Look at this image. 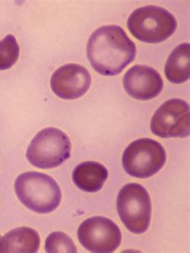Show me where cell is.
I'll list each match as a JSON object with an SVG mask.
<instances>
[{
    "label": "cell",
    "instance_id": "obj_1",
    "mask_svg": "<svg viewBox=\"0 0 190 253\" xmlns=\"http://www.w3.org/2000/svg\"><path fill=\"white\" fill-rule=\"evenodd\" d=\"M136 56V44L118 25L97 28L87 44V56L91 65L103 76L120 74Z\"/></svg>",
    "mask_w": 190,
    "mask_h": 253
},
{
    "label": "cell",
    "instance_id": "obj_2",
    "mask_svg": "<svg viewBox=\"0 0 190 253\" xmlns=\"http://www.w3.org/2000/svg\"><path fill=\"white\" fill-rule=\"evenodd\" d=\"M15 191L26 208L38 214L52 212L62 200L61 190L56 180L38 172L20 174L15 182Z\"/></svg>",
    "mask_w": 190,
    "mask_h": 253
},
{
    "label": "cell",
    "instance_id": "obj_3",
    "mask_svg": "<svg viewBox=\"0 0 190 253\" xmlns=\"http://www.w3.org/2000/svg\"><path fill=\"white\" fill-rule=\"evenodd\" d=\"M127 25L131 34L138 41L158 43L173 36L178 28V22L166 9L149 5L133 11Z\"/></svg>",
    "mask_w": 190,
    "mask_h": 253
},
{
    "label": "cell",
    "instance_id": "obj_4",
    "mask_svg": "<svg viewBox=\"0 0 190 253\" xmlns=\"http://www.w3.org/2000/svg\"><path fill=\"white\" fill-rule=\"evenodd\" d=\"M69 136L60 129L48 127L39 131L26 152L28 161L39 169H52L61 165L71 155Z\"/></svg>",
    "mask_w": 190,
    "mask_h": 253
},
{
    "label": "cell",
    "instance_id": "obj_5",
    "mask_svg": "<svg viewBox=\"0 0 190 253\" xmlns=\"http://www.w3.org/2000/svg\"><path fill=\"white\" fill-rule=\"evenodd\" d=\"M120 220L132 233L147 232L152 217V202L150 194L139 183H128L122 187L116 200Z\"/></svg>",
    "mask_w": 190,
    "mask_h": 253
},
{
    "label": "cell",
    "instance_id": "obj_6",
    "mask_svg": "<svg viewBox=\"0 0 190 253\" xmlns=\"http://www.w3.org/2000/svg\"><path fill=\"white\" fill-rule=\"evenodd\" d=\"M164 146L152 138H141L129 144L122 156L127 174L137 178H148L158 173L166 163Z\"/></svg>",
    "mask_w": 190,
    "mask_h": 253
},
{
    "label": "cell",
    "instance_id": "obj_7",
    "mask_svg": "<svg viewBox=\"0 0 190 253\" xmlns=\"http://www.w3.org/2000/svg\"><path fill=\"white\" fill-rule=\"evenodd\" d=\"M77 236L80 245L91 253H111L121 244L120 229L114 221L102 216H94L83 221Z\"/></svg>",
    "mask_w": 190,
    "mask_h": 253
},
{
    "label": "cell",
    "instance_id": "obj_8",
    "mask_svg": "<svg viewBox=\"0 0 190 253\" xmlns=\"http://www.w3.org/2000/svg\"><path fill=\"white\" fill-rule=\"evenodd\" d=\"M150 128L155 135L162 138L188 137L190 133V105L182 99L168 100L154 113Z\"/></svg>",
    "mask_w": 190,
    "mask_h": 253
},
{
    "label": "cell",
    "instance_id": "obj_9",
    "mask_svg": "<svg viewBox=\"0 0 190 253\" xmlns=\"http://www.w3.org/2000/svg\"><path fill=\"white\" fill-rule=\"evenodd\" d=\"M91 82L88 69L76 64H68L59 68L51 76V90L60 98L75 100L88 92Z\"/></svg>",
    "mask_w": 190,
    "mask_h": 253
},
{
    "label": "cell",
    "instance_id": "obj_10",
    "mask_svg": "<svg viewBox=\"0 0 190 253\" xmlns=\"http://www.w3.org/2000/svg\"><path fill=\"white\" fill-rule=\"evenodd\" d=\"M123 85L131 97L139 101H149L162 92L164 82L160 73L152 67L137 65L124 74Z\"/></svg>",
    "mask_w": 190,
    "mask_h": 253
},
{
    "label": "cell",
    "instance_id": "obj_11",
    "mask_svg": "<svg viewBox=\"0 0 190 253\" xmlns=\"http://www.w3.org/2000/svg\"><path fill=\"white\" fill-rule=\"evenodd\" d=\"M109 171L101 163L94 161L83 162L76 167L73 172V180L78 188L89 193L101 191L107 180Z\"/></svg>",
    "mask_w": 190,
    "mask_h": 253
},
{
    "label": "cell",
    "instance_id": "obj_12",
    "mask_svg": "<svg viewBox=\"0 0 190 253\" xmlns=\"http://www.w3.org/2000/svg\"><path fill=\"white\" fill-rule=\"evenodd\" d=\"M40 245L38 232L31 227H20L11 230L0 243L2 253H36Z\"/></svg>",
    "mask_w": 190,
    "mask_h": 253
},
{
    "label": "cell",
    "instance_id": "obj_13",
    "mask_svg": "<svg viewBox=\"0 0 190 253\" xmlns=\"http://www.w3.org/2000/svg\"><path fill=\"white\" fill-rule=\"evenodd\" d=\"M190 44L177 46L167 60L165 67L167 79L173 84H182L190 79Z\"/></svg>",
    "mask_w": 190,
    "mask_h": 253
},
{
    "label": "cell",
    "instance_id": "obj_14",
    "mask_svg": "<svg viewBox=\"0 0 190 253\" xmlns=\"http://www.w3.org/2000/svg\"><path fill=\"white\" fill-rule=\"evenodd\" d=\"M19 47L13 35H7L0 41V70L11 69L17 62Z\"/></svg>",
    "mask_w": 190,
    "mask_h": 253
},
{
    "label": "cell",
    "instance_id": "obj_15",
    "mask_svg": "<svg viewBox=\"0 0 190 253\" xmlns=\"http://www.w3.org/2000/svg\"><path fill=\"white\" fill-rule=\"evenodd\" d=\"M45 251L48 253H76L77 249L70 236L64 232H55L45 240Z\"/></svg>",
    "mask_w": 190,
    "mask_h": 253
},
{
    "label": "cell",
    "instance_id": "obj_16",
    "mask_svg": "<svg viewBox=\"0 0 190 253\" xmlns=\"http://www.w3.org/2000/svg\"><path fill=\"white\" fill-rule=\"evenodd\" d=\"M1 240H2V239H1V236H0V243H1ZM0 253H1V252H0Z\"/></svg>",
    "mask_w": 190,
    "mask_h": 253
}]
</instances>
